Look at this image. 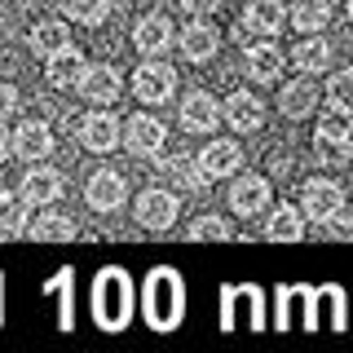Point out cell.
I'll return each instance as SVG.
<instances>
[{
  "mask_svg": "<svg viewBox=\"0 0 353 353\" xmlns=\"http://www.w3.org/2000/svg\"><path fill=\"white\" fill-rule=\"evenodd\" d=\"M93 314L106 331H119L132 314V279L124 270H102V279L93 287Z\"/></svg>",
  "mask_w": 353,
  "mask_h": 353,
  "instance_id": "1",
  "label": "cell"
},
{
  "mask_svg": "<svg viewBox=\"0 0 353 353\" xmlns=\"http://www.w3.org/2000/svg\"><path fill=\"white\" fill-rule=\"evenodd\" d=\"M181 309H185V292H181V279L172 270H154L150 283H146V314L159 331H172L181 323Z\"/></svg>",
  "mask_w": 353,
  "mask_h": 353,
  "instance_id": "2",
  "label": "cell"
},
{
  "mask_svg": "<svg viewBox=\"0 0 353 353\" xmlns=\"http://www.w3.org/2000/svg\"><path fill=\"white\" fill-rule=\"evenodd\" d=\"M132 93H137V102H146V106H159V102H168V97L176 93V71L163 58H150V62H141L137 66V75H132Z\"/></svg>",
  "mask_w": 353,
  "mask_h": 353,
  "instance_id": "3",
  "label": "cell"
},
{
  "mask_svg": "<svg viewBox=\"0 0 353 353\" xmlns=\"http://www.w3.org/2000/svg\"><path fill=\"white\" fill-rule=\"evenodd\" d=\"M163 141H168V128H163V119L154 115H132L124 124V137H119V146H128V154H159Z\"/></svg>",
  "mask_w": 353,
  "mask_h": 353,
  "instance_id": "4",
  "label": "cell"
},
{
  "mask_svg": "<svg viewBox=\"0 0 353 353\" xmlns=\"http://www.w3.org/2000/svg\"><path fill=\"white\" fill-rule=\"evenodd\" d=\"M84 199H88V208H93V212H115V208H124L128 185H124V176H119V172L102 168V172H93V176H88Z\"/></svg>",
  "mask_w": 353,
  "mask_h": 353,
  "instance_id": "5",
  "label": "cell"
},
{
  "mask_svg": "<svg viewBox=\"0 0 353 353\" xmlns=\"http://www.w3.org/2000/svg\"><path fill=\"white\" fill-rule=\"evenodd\" d=\"M80 93L88 106H115L119 93H124V80H119L115 66H88L80 80Z\"/></svg>",
  "mask_w": 353,
  "mask_h": 353,
  "instance_id": "6",
  "label": "cell"
},
{
  "mask_svg": "<svg viewBox=\"0 0 353 353\" xmlns=\"http://www.w3.org/2000/svg\"><path fill=\"white\" fill-rule=\"evenodd\" d=\"M172 40H176V31H172L168 14H146L137 22V31H132V44H137L146 58H163V53L172 49Z\"/></svg>",
  "mask_w": 353,
  "mask_h": 353,
  "instance_id": "7",
  "label": "cell"
},
{
  "mask_svg": "<svg viewBox=\"0 0 353 353\" xmlns=\"http://www.w3.org/2000/svg\"><path fill=\"white\" fill-rule=\"evenodd\" d=\"M119 137H124V124H119L110 110H93V115L80 124V141L93 154H106V150H115L119 146Z\"/></svg>",
  "mask_w": 353,
  "mask_h": 353,
  "instance_id": "8",
  "label": "cell"
},
{
  "mask_svg": "<svg viewBox=\"0 0 353 353\" xmlns=\"http://www.w3.org/2000/svg\"><path fill=\"white\" fill-rule=\"evenodd\" d=\"M221 119H225L234 132H256L265 124V106H261V97L256 93H230L225 97V106H221Z\"/></svg>",
  "mask_w": 353,
  "mask_h": 353,
  "instance_id": "9",
  "label": "cell"
},
{
  "mask_svg": "<svg viewBox=\"0 0 353 353\" xmlns=\"http://www.w3.org/2000/svg\"><path fill=\"white\" fill-rule=\"evenodd\" d=\"M340 208H345V194H340L336 181L314 176V181L305 185V216H309V221H336Z\"/></svg>",
  "mask_w": 353,
  "mask_h": 353,
  "instance_id": "10",
  "label": "cell"
},
{
  "mask_svg": "<svg viewBox=\"0 0 353 353\" xmlns=\"http://www.w3.org/2000/svg\"><path fill=\"white\" fill-rule=\"evenodd\" d=\"M176 212H181V203L168 190H146L137 199V225H146V230H168Z\"/></svg>",
  "mask_w": 353,
  "mask_h": 353,
  "instance_id": "11",
  "label": "cell"
},
{
  "mask_svg": "<svg viewBox=\"0 0 353 353\" xmlns=\"http://www.w3.org/2000/svg\"><path fill=\"white\" fill-rule=\"evenodd\" d=\"M49 66H44V75H49V84L53 88H80V80H84V71H88V62H84V53L80 49H58V53H49L44 58Z\"/></svg>",
  "mask_w": 353,
  "mask_h": 353,
  "instance_id": "12",
  "label": "cell"
},
{
  "mask_svg": "<svg viewBox=\"0 0 353 353\" xmlns=\"http://www.w3.org/2000/svg\"><path fill=\"white\" fill-rule=\"evenodd\" d=\"M181 124L190 132H212L221 124V102L212 93H203V88H194V93H185L181 102Z\"/></svg>",
  "mask_w": 353,
  "mask_h": 353,
  "instance_id": "13",
  "label": "cell"
},
{
  "mask_svg": "<svg viewBox=\"0 0 353 353\" xmlns=\"http://www.w3.org/2000/svg\"><path fill=\"white\" fill-rule=\"evenodd\" d=\"M49 150H53V128L44 119H22L14 132V154H22V159H49Z\"/></svg>",
  "mask_w": 353,
  "mask_h": 353,
  "instance_id": "14",
  "label": "cell"
},
{
  "mask_svg": "<svg viewBox=\"0 0 353 353\" xmlns=\"http://www.w3.org/2000/svg\"><path fill=\"white\" fill-rule=\"evenodd\" d=\"M230 208H234L239 216H256L270 208V181L265 176H239L234 190H230Z\"/></svg>",
  "mask_w": 353,
  "mask_h": 353,
  "instance_id": "15",
  "label": "cell"
},
{
  "mask_svg": "<svg viewBox=\"0 0 353 353\" xmlns=\"http://www.w3.org/2000/svg\"><path fill=\"white\" fill-rule=\"evenodd\" d=\"M243 66H248V75L256 84H274L283 75V53H279V44L274 40H256L248 49V58H243Z\"/></svg>",
  "mask_w": 353,
  "mask_h": 353,
  "instance_id": "16",
  "label": "cell"
},
{
  "mask_svg": "<svg viewBox=\"0 0 353 353\" xmlns=\"http://www.w3.org/2000/svg\"><path fill=\"white\" fill-rule=\"evenodd\" d=\"M283 22L287 14L279 0H248V9H243V31L248 36H279Z\"/></svg>",
  "mask_w": 353,
  "mask_h": 353,
  "instance_id": "17",
  "label": "cell"
},
{
  "mask_svg": "<svg viewBox=\"0 0 353 353\" xmlns=\"http://www.w3.org/2000/svg\"><path fill=\"white\" fill-rule=\"evenodd\" d=\"M176 40H181V53H185L190 62H208V58L216 53V44H221V31L212 27V22L194 18L190 27H185L181 36H176Z\"/></svg>",
  "mask_w": 353,
  "mask_h": 353,
  "instance_id": "18",
  "label": "cell"
},
{
  "mask_svg": "<svg viewBox=\"0 0 353 353\" xmlns=\"http://www.w3.org/2000/svg\"><path fill=\"white\" fill-rule=\"evenodd\" d=\"M243 163V150L234 141H212L203 154H199V176H203V185L212 181V176H230Z\"/></svg>",
  "mask_w": 353,
  "mask_h": 353,
  "instance_id": "19",
  "label": "cell"
},
{
  "mask_svg": "<svg viewBox=\"0 0 353 353\" xmlns=\"http://www.w3.org/2000/svg\"><path fill=\"white\" fill-rule=\"evenodd\" d=\"M22 199L27 203H53V199H62V172L58 168H31L22 176Z\"/></svg>",
  "mask_w": 353,
  "mask_h": 353,
  "instance_id": "20",
  "label": "cell"
},
{
  "mask_svg": "<svg viewBox=\"0 0 353 353\" xmlns=\"http://www.w3.org/2000/svg\"><path fill=\"white\" fill-rule=\"evenodd\" d=\"M318 106V88H314V80L309 75H301V80H292L279 93V110L287 119H301V115H309V110Z\"/></svg>",
  "mask_w": 353,
  "mask_h": 353,
  "instance_id": "21",
  "label": "cell"
},
{
  "mask_svg": "<svg viewBox=\"0 0 353 353\" xmlns=\"http://www.w3.org/2000/svg\"><path fill=\"white\" fill-rule=\"evenodd\" d=\"M292 62L301 66L305 75L327 71V66H331V44H327L323 36H318V31H314V36H301V44L292 49Z\"/></svg>",
  "mask_w": 353,
  "mask_h": 353,
  "instance_id": "22",
  "label": "cell"
},
{
  "mask_svg": "<svg viewBox=\"0 0 353 353\" xmlns=\"http://www.w3.org/2000/svg\"><path fill=\"white\" fill-rule=\"evenodd\" d=\"M27 44H31V53H40V58L66 49V44H71V36H66V22H58V18L36 22V27H31V36H27Z\"/></svg>",
  "mask_w": 353,
  "mask_h": 353,
  "instance_id": "23",
  "label": "cell"
},
{
  "mask_svg": "<svg viewBox=\"0 0 353 353\" xmlns=\"http://www.w3.org/2000/svg\"><path fill=\"white\" fill-rule=\"evenodd\" d=\"M305 239V212H296L292 203L274 208L270 212V243H296Z\"/></svg>",
  "mask_w": 353,
  "mask_h": 353,
  "instance_id": "24",
  "label": "cell"
},
{
  "mask_svg": "<svg viewBox=\"0 0 353 353\" xmlns=\"http://www.w3.org/2000/svg\"><path fill=\"white\" fill-rule=\"evenodd\" d=\"M292 22L301 36H314V31H323L331 22V5L327 0H296L292 5Z\"/></svg>",
  "mask_w": 353,
  "mask_h": 353,
  "instance_id": "25",
  "label": "cell"
},
{
  "mask_svg": "<svg viewBox=\"0 0 353 353\" xmlns=\"http://www.w3.org/2000/svg\"><path fill=\"white\" fill-rule=\"evenodd\" d=\"M318 137H327V141H353V106H345V102L331 106L327 115L318 119Z\"/></svg>",
  "mask_w": 353,
  "mask_h": 353,
  "instance_id": "26",
  "label": "cell"
},
{
  "mask_svg": "<svg viewBox=\"0 0 353 353\" xmlns=\"http://www.w3.org/2000/svg\"><path fill=\"white\" fill-rule=\"evenodd\" d=\"M31 234L40 243H66V239H75V221L62 216V212H44L36 225H31Z\"/></svg>",
  "mask_w": 353,
  "mask_h": 353,
  "instance_id": "27",
  "label": "cell"
},
{
  "mask_svg": "<svg viewBox=\"0 0 353 353\" xmlns=\"http://www.w3.org/2000/svg\"><path fill=\"white\" fill-rule=\"evenodd\" d=\"M27 225V199L22 194H0V234H22Z\"/></svg>",
  "mask_w": 353,
  "mask_h": 353,
  "instance_id": "28",
  "label": "cell"
},
{
  "mask_svg": "<svg viewBox=\"0 0 353 353\" xmlns=\"http://www.w3.org/2000/svg\"><path fill=\"white\" fill-rule=\"evenodd\" d=\"M66 5V18L84 22V27H102L110 18V0H62Z\"/></svg>",
  "mask_w": 353,
  "mask_h": 353,
  "instance_id": "29",
  "label": "cell"
},
{
  "mask_svg": "<svg viewBox=\"0 0 353 353\" xmlns=\"http://www.w3.org/2000/svg\"><path fill=\"white\" fill-rule=\"evenodd\" d=\"M190 239L194 243H203V239L225 243V239H234V225H230V221H221V216H199L194 225H190Z\"/></svg>",
  "mask_w": 353,
  "mask_h": 353,
  "instance_id": "30",
  "label": "cell"
},
{
  "mask_svg": "<svg viewBox=\"0 0 353 353\" xmlns=\"http://www.w3.org/2000/svg\"><path fill=\"white\" fill-rule=\"evenodd\" d=\"M327 93H331V102H345V106H353V71H331Z\"/></svg>",
  "mask_w": 353,
  "mask_h": 353,
  "instance_id": "31",
  "label": "cell"
},
{
  "mask_svg": "<svg viewBox=\"0 0 353 353\" xmlns=\"http://www.w3.org/2000/svg\"><path fill=\"white\" fill-rule=\"evenodd\" d=\"M318 159L323 163H345L349 159V141H327V137H318Z\"/></svg>",
  "mask_w": 353,
  "mask_h": 353,
  "instance_id": "32",
  "label": "cell"
},
{
  "mask_svg": "<svg viewBox=\"0 0 353 353\" xmlns=\"http://www.w3.org/2000/svg\"><path fill=\"white\" fill-rule=\"evenodd\" d=\"M14 110H18V93H14V84H0V124H5Z\"/></svg>",
  "mask_w": 353,
  "mask_h": 353,
  "instance_id": "33",
  "label": "cell"
},
{
  "mask_svg": "<svg viewBox=\"0 0 353 353\" xmlns=\"http://www.w3.org/2000/svg\"><path fill=\"white\" fill-rule=\"evenodd\" d=\"M216 5H221V0H181V9H185L190 18H208Z\"/></svg>",
  "mask_w": 353,
  "mask_h": 353,
  "instance_id": "34",
  "label": "cell"
},
{
  "mask_svg": "<svg viewBox=\"0 0 353 353\" xmlns=\"http://www.w3.org/2000/svg\"><path fill=\"white\" fill-rule=\"evenodd\" d=\"M9 150H14V137H9V132H5V128H0V163H5V159H9Z\"/></svg>",
  "mask_w": 353,
  "mask_h": 353,
  "instance_id": "35",
  "label": "cell"
},
{
  "mask_svg": "<svg viewBox=\"0 0 353 353\" xmlns=\"http://www.w3.org/2000/svg\"><path fill=\"white\" fill-rule=\"evenodd\" d=\"M349 22H353V0H349Z\"/></svg>",
  "mask_w": 353,
  "mask_h": 353,
  "instance_id": "36",
  "label": "cell"
}]
</instances>
